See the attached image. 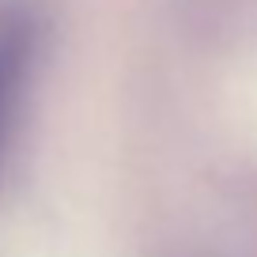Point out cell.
<instances>
[{"mask_svg": "<svg viewBox=\"0 0 257 257\" xmlns=\"http://www.w3.org/2000/svg\"><path fill=\"white\" fill-rule=\"evenodd\" d=\"M34 49H38L34 16L19 4L0 8V163H4L12 128H16L19 106H23V95H27Z\"/></svg>", "mask_w": 257, "mask_h": 257, "instance_id": "1", "label": "cell"}]
</instances>
